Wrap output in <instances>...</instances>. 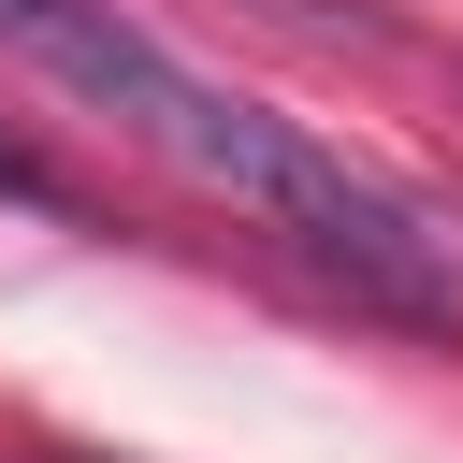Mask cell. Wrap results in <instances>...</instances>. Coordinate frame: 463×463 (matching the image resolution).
<instances>
[{
	"instance_id": "6da1fadb",
	"label": "cell",
	"mask_w": 463,
	"mask_h": 463,
	"mask_svg": "<svg viewBox=\"0 0 463 463\" xmlns=\"http://www.w3.org/2000/svg\"><path fill=\"white\" fill-rule=\"evenodd\" d=\"M0 43L43 72V87H72L87 116H116L130 145H159L174 174H203L217 203H246V217H275L304 260H333L376 318H449V275H434V246L405 232V203L391 188H362L318 130H289L275 101H246V87H217V72H188L159 29H130L116 0H0Z\"/></svg>"
},
{
	"instance_id": "7a4b0ae2",
	"label": "cell",
	"mask_w": 463,
	"mask_h": 463,
	"mask_svg": "<svg viewBox=\"0 0 463 463\" xmlns=\"http://www.w3.org/2000/svg\"><path fill=\"white\" fill-rule=\"evenodd\" d=\"M0 188H14V203H72V188H58V174H43L29 145H0Z\"/></svg>"
}]
</instances>
